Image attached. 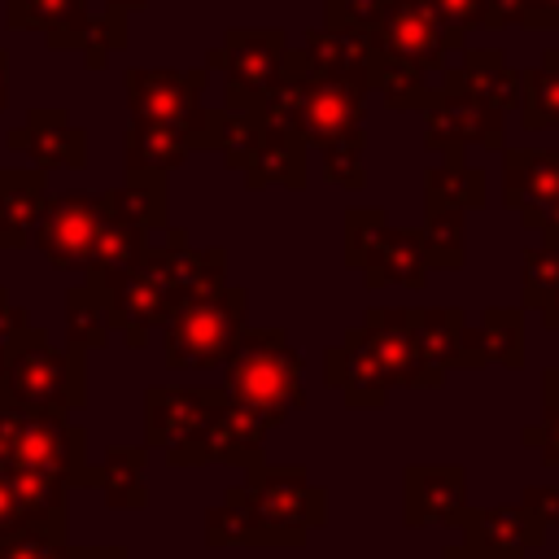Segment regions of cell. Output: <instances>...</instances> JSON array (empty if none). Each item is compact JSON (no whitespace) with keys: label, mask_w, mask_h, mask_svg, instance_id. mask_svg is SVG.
<instances>
[{"label":"cell","mask_w":559,"mask_h":559,"mask_svg":"<svg viewBox=\"0 0 559 559\" xmlns=\"http://www.w3.org/2000/svg\"><path fill=\"white\" fill-rule=\"evenodd\" d=\"M109 310H105V293L96 280L74 284L66 293V345L70 349H100L109 341Z\"/></svg>","instance_id":"cell-28"},{"label":"cell","mask_w":559,"mask_h":559,"mask_svg":"<svg viewBox=\"0 0 559 559\" xmlns=\"http://www.w3.org/2000/svg\"><path fill=\"white\" fill-rule=\"evenodd\" d=\"M367 52L349 26H310L280 61L271 92L258 100L266 118L323 153V179L358 192L362 175V114H367Z\"/></svg>","instance_id":"cell-1"},{"label":"cell","mask_w":559,"mask_h":559,"mask_svg":"<svg viewBox=\"0 0 559 559\" xmlns=\"http://www.w3.org/2000/svg\"><path fill=\"white\" fill-rule=\"evenodd\" d=\"M166 210V175H127L100 192H48L31 245L57 271L100 275L135 262L153 245V231L170 227Z\"/></svg>","instance_id":"cell-2"},{"label":"cell","mask_w":559,"mask_h":559,"mask_svg":"<svg viewBox=\"0 0 559 559\" xmlns=\"http://www.w3.org/2000/svg\"><path fill=\"white\" fill-rule=\"evenodd\" d=\"M323 376L328 389H341L349 406H384L397 384L437 389L445 380V371L432 367L419 345L415 306H371L367 319L323 354Z\"/></svg>","instance_id":"cell-6"},{"label":"cell","mask_w":559,"mask_h":559,"mask_svg":"<svg viewBox=\"0 0 559 559\" xmlns=\"http://www.w3.org/2000/svg\"><path fill=\"white\" fill-rule=\"evenodd\" d=\"M502 201L528 231H542L546 245H559V148H507Z\"/></svg>","instance_id":"cell-19"},{"label":"cell","mask_w":559,"mask_h":559,"mask_svg":"<svg viewBox=\"0 0 559 559\" xmlns=\"http://www.w3.org/2000/svg\"><path fill=\"white\" fill-rule=\"evenodd\" d=\"M454 35H467V31H485V0H424Z\"/></svg>","instance_id":"cell-31"},{"label":"cell","mask_w":559,"mask_h":559,"mask_svg":"<svg viewBox=\"0 0 559 559\" xmlns=\"http://www.w3.org/2000/svg\"><path fill=\"white\" fill-rule=\"evenodd\" d=\"M22 328H26V310L13 306L9 288L0 284V380H4V362H9V349H13V341H17Z\"/></svg>","instance_id":"cell-33"},{"label":"cell","mask_w":559,"mask_h":559,"mask_svg":"<svg viewBox=\"0 0 559 559\" xmlns=\"http://www.w3.org/2000/svg\"><path fill=\"white\" fill-rule=\"evenodd\" d=\"M524 306L542 314L546 328L559 332V245H528L520 258Z\"/></svg>","instance_id":"cell-27"},{"label":"cell","mask_w":559,"mask_h":559,"mask_svg":"<svg viewBox=\"0 0 559 559\" xmlns=\"http://www.w3.org/2000/svg\"><path fill=\"white\" fill-rule=\"evenodd\" d=\"M210 153H218L236 175H245V188H306V140L266 118L262 109H210Z\"/></svg>","instance_id":"cell-9"},{"label":"cell","mask_w":559,"mask_h":559,"mask_svg":"<svg viewBox=\"0 0 559 559\" xmlns=\"http://www.w3.org/2000/svg\"><path fill=\"white\" fill-rule=\"evenodd\" d=\"M480 341H485V358L498 367L520 371L524 367V310L515 306H489L480 314Z\"/></svg>","instance_id":"cell-29"},{"label":"cell","mask_w":559,"mask_h":559,"mask_svg":"<svg viewBox=\"0 0 559 559\" xmlns=\"http://www.w3.org/2000/svg\"><path fill=\"white\" fill-rule=\"evenodd\" d=\"M467 533V550L476 555H493V559H524V550L546 542V524L524 507H485V511H467L463 520Z\"/></svg>","instance_id":"cell-23"},{"label":"cell","mask_w":559,"mask_h":559,"mask_svg":"<svg viewBox=\"0 0 559 559\" xmlns=\"http://www.w3.org/2000/svg\"><path fill=\"white\" fill-rule=\"evenodd\" d=\"M542 524H559V485H528L520 498Z\"/></svg>","instance_id":"cell-34"},{"label":"cell","mask_w":559,"mask_h":559,"mask_svg":"<svg viewBox=\"0 0 559 559\" xmlns=\"http://www.w3.org/2000/svg\"><path fill=\"white\" fill-rule=\"evenodd\" d=\"M485 205V170L463 157H441L424 179V245L437 271L463 266V223L467 210Z\"/></svg>","instance_id":"cell-17"},{"label":"cell","mask_w":559,"mask_h":559,"mask_svg":"<svg viewBox=\"0 0 559 559\" xmlns=\"http://www.w3.org/2000/svg\"><path fill=\"white\" fill-rule=\"evenodd\" d=\"M4 144L31 157V170H83L87 166V131L70 122L66 109H31L22 127L4 135Z\"/></svg>","instance_id":"cell-21"},{"label":"cell","mask_w":559,"mask_h":559,"mask_svg":"<svg viewBox=\"0 0 559 559\" xmlns=\"http://www.w3.org/2000/svg\"><path fill=\"white\" fill-rule=\"evenodd\" d=\"M467 472L459 463L445 467H406V524L424 528V524H445V528H463L467 520Z\"/></svg>","instance_id":"cell-22"},{"label":"cell","mask_w":559,"mask_h":559,"mask_svg":"<svg viewBox=\"0 0 559 559\" xmlns=\"http://www.w3.org/2000/svg\"><path fill=\"white\" fill-rule=\"evenodd\" d=\"M9 105V52L0 48V109Z\"/></svg>","instance_id":"cell-36"},{"label":"cell","mask_w":559,"mask_h":559,"mask_svg":"<svg viewBox=\"0 0 559 559\" xmlns=\"http://www.w3.org/2000/svg\"><path fill=\"white\" fill-rule=\"evenodd\" d=\"M249 314V293L240 284H223L205 297H192L183 310L170 314L162 328V358L170 371H205L223 367L236 336L245 332Z\"/></svg>","instance_id":"cell-13"},{"label":"cell","mask_w":559,"mask_h":559,"mask_svg":"<svg viewBox=\"0 0 559 559\" xmlns=\"http://www.w3.org/2000/svg\"><path fill=\"white\" fill-rule=\"evenodd\" d=\"M542 406H559V367H546L542 376Z\"/></svg>","instance_id":"cell-35"},{"label":"cell","mask_w":559,"mask_h":559,"mask_svg":"<svg viewBox=\"0 0 559 559\" xmlns=\"http://www.w3.org/2000/svg\"><path fill=\"white\" fill-rule=\"evenodd\" d=\"M524 26V31H550L542 0H485V31Z\"/></svg>","instance_id":"cell-30"},{"label":"cell","mask_w":559,"mask_h":559,"mask_svg":"<svg viewBox=\"0 0 559 559\" xmlns=\"http://www.w3.org/2000/svg\"><path fill=\"white\" fill-rule=\"evenodd\" d=\"M9 31H39L52 52H79L92 70H105L127 48V13H87V0H4Z\"/></svg>","instance_id":"cell-14"},{"label":"cell","mask_w":559,"mask_h":559,"mask_svg":"<svg viewBox=\"0 0 559 559\" xmlns=\"http://www.w3.org/2000/svg\"><path fill=\"white\" fill-rule=\"evenodd\" d=\"M0 389L35 411H57L70 415L87 402V371H83V349H52V336L35 323H26L9 349L4 380Z\"/></svg>","instance_id":"cell-11"},{"label":"cell","mask_w":559,"mask_h":559,"mask_svg":"<svg viewBox=\"0 0 559 559\" xmlns=\"http://www.w3.org/2000/svg\"><path fill=\"white\" fill-rule=\"evenodd\" d=\"M227 402L253 419L258 428H275L284 424L293 411L306 406V389H301V354L293 349L284 328H249L236 336L227 362H223V384Z\"/></svg>","instance_id":"cell-8"},{"label":"cell","mask_w":559,"mask_h":559,"mask_svg":"<svg viewBox=\"0 0 559 559\" xmlns=\"http://www.w3.org/2000/svg\"><path fill=\"white\" fill-rule=\"evenodd\" d=\"M441 559H493V555H476V550H467V546H450Z\"/></svg>","instance_id":"cell-38"},{"label":"cell","mask_w":559,"mask_h":559,"mask_svg":"<svg viewBox=\"0 0 559 559\" xmlns=\"http://www.w3.org/2000/svg\"><path fill=\"white\" fill-rule=\"evenodd\" d=\"M288 52V35L280 26H236L223 35L218 48L205 52V66L227 74V105L258 109V100L271 92L280 61Z\"/></svg>","instance_id":"cell-18"},{"label":"cell","mask_w":559,"mask_h":559,"mask_svg":"<svg viewBox=\"0 0 559 559\" xmlns=\"http://www.w3.org/2000/svg\"><path fill=\"white\" fill-rule=\"evenodd\" d=\"M511 109H520V70L507 52L463 48V61L445 70L441 92L424 109V144L441 157H463L467 144L502 148Z\"/></svg>","instance_id":"cell-7"},{"label":"cell","mask_w":559,"mask_h":559,"mask_svg":"<svg viewBox=\"0 0 559 559\" xmlns=\"http://www.w3.org/2000/svg\"><path fill=\"white\" fill-rule=\"evenodd\" d=\"M0 450L52 480L70 485H92V463H87V437L79 424H70L57 411H35L13 402L0 389Z\"/></svg>","instance_id":"cell-10"},{"label":"cell","mask_w":559,"mask_h":559,"mask_svg":"<svg viewBox=\"0 0 559 559\" xmlns=\"http://www.w3.org/2000/svg\"><path fill=\"white\" fill-rule=\"evenodd\" d=\"M223 389H170L153 384L144 393V445L162 450L170 467L210 463V428L223 411Z\"/></svg>","instance_id":"cell-16"},{"label":"cell","mask_w":559,"mask_h":559,"mask_svg":"<svg viewBox=\"0 0 559 559\" xmlns=\"http://www.w3.org/2000/svg\"><path fill=\"white\" fill-rule=\"evenodd\" d=\"M192 70H153L131 66L122 74L127 92V135H122V170L127 175H166L188 153L210 148V105L205 74Z\"/></svg>","instance_id":"cell-5"},{"label":"cell","mask_w":559,"mask_h":559,"mask_svg":"<svg viewBox=\"0 0 559 559\" xmlns=\"http://www.w3.org/2000/svg\"><path fill=\"white\" fill-rule=\"evenodd\" d=\"M520 437H524V445L542 450V463L559 467V406H542V424L524 428Z\"/></svg>","instance_id":"cell-32"},{"label":"cell","mask_w":559,"mask_h":559,"mask_svg":"<svg viewBox=\"0 0 559 559\" xmlns=\"http://www.w3.org/2000/svg\"><path fill=\"white\" fill-rule=\"evenodd\" d=\"M105 9H118V13H135V9H148V0H105Z\"/></svg>","instance_id":"cell-37"},{"label":"cell","mask_w":559,"mask_h":559,"mask_svg":"<svg viewBox=\"0 0 559 559\" xmlns=\"http://www.w3.org/2000/svg\"><path fill=\"white\" fill-rule=\"evenodd\" d=\"M524 131H559V48H546L533 70H520Z\"/></svg>","instance_id":"cell-26"},{"label":"cell","mask_w":559,"mask_h":559,"mask_svg":"<svg viewBox=\"0 0 559 559\" xmlns=\"http://www.w3.org/2000/svg\"><path fill=\"white\" fill-rule=\"evenodd\" d=\"M245 502L253 515L258 546H301L310 528L323 524V489L310 485L306 467H249Z\"/></svg>","instance_id":"cell-15"},{"label":"cell","mask_w":559,"mask_h":559,"mask_svg":"<svg viewBox=\"0 0 559 559\" xmlns=\"http://www.w3.org/2000/svg\"><path fill=\"white\" fill-rule=\"evenodd\" d=\"M17 528H39L66 537V485L13 463L0 450V537Z\"/></svg>","instance_id":"cell-20"},{"label":"cell","mask_w":559,"mask_h":559,"mask_svg":"<svg viewBox=\"0 0 559 559\" xmlns=\"http://www.w3.org/2000/svg\"><path fill=\"white\" fill-rule=\"evenodd\" d=\"M323 22L362 39L371 92L389 109H428L445 83V57L467 48L424 0H323Z\"/></svg>","instance_id":"cell-3"},{"label":"cell","mask_w":559,"mask_h":559,"mask_svg":"<svg viewBox=\"0 0 559 559\" xmlns=\"http://www.w3.org/2000/svg\"><path fill=\"white\" fill-rule=\"evenodd\" d=\"M345 266L358 271L367 288H384V284L424 288L432 271L424 231L393 227L380 205L345 210Z\"/></svg>","instance_id":"cell-12"},{"label":"cell","mask_w":559,"mask_h":559,"mask_svg":"<svg viewBox=\"0 0 559 559\" xmlns=\"http://www.w3.org/2000/svg\"><path fill=\"white\" fill-rule=\"evenodd\" d=\"M48 205L44 170H0V249H26Z\"/></svg>","instance_id":"cell-24"},{"label":"cell","mask_w":559,"mask_h":559,"mask_svg":"<svg viewBox=\"0 0 559 559\" xmlns=\"http://www.w3.org/2000/svg\"><path fill=\"white\" fill-rule=\"evenodd\" d=\"M144 463H148V450L140 445H109L100 463H92V485L105 493L109 507L118 511H135L148 502V489H144Z\"/></svg>","instance_id":"cell-25"},{"label":"cell","mask_w":559,"mask_h":559,"mask_svg":"<svg viewBox=\"0 0 559 559\" xmlns=\"http://www.w3.org/2000/svg\"><path fill=\"white\" fill-rule=\"evenodd\" d=\"M542 9H546V26L559 31V0H542Z\"/></svg>","instance_id":"cell-39"},{"label":"cell","mask_w":559,"mask_h":559,"mask_svg":"<svg viewBox=\"0 0 559 559\" xmlns=\"http://www.w3.org/2000/svg\"><path fill=\"white\" fill-rule=\"evenodd\" d=\"M105 293L109 328L122 332L131 349H144L157 328L170 323L192 297H205L227 284V253L223 249H192L179 227L162 231V245H148L135 262L87 275Z\"/></svg>","instance_id":"cell-4"}]
</instances>
